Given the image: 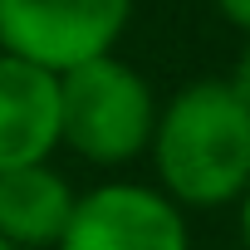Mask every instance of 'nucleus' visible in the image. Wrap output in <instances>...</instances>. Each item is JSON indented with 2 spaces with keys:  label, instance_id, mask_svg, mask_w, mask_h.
I'll return each mask as SVG.
<instances>
[{
  "label": "nucleus",
  "instance_id": "1",
  "mask_svg": "<svg viewBox=\"0 0 250 250\" xmlns=\"http://www.w3.org/2000/svg\"><path fill=\"white\" fill-rule=\"evenodd\" d=\"M147 157L152 187L182 211L235 206L250 187V108L226 79H191L157 108Z\"/></svg>",
  "mask_w": 250,
  "mask_h": 250
},
{
  "label": "nucleus",
  "instance_id": "2",
  "mask_svg": "<svg viewBox=\"0 0 250 250\" xmlns=\"http://www.w3.org/2000/svg\"><path fill=\"white\" fill-rule=\"evenodd\" d=\"M157 108L152 83L118 49L83 59L59 74V147L88 167H128L147 157Z\"/></svg>",
  "mask_w": 250,
  "mask_h": 250
},
{
  "label": "nucleus",
  "instance_id": "3",
  "mask_svg": "<svg viewBox=\"0 0 250 250\" xmlns=\"http://www.w3.org/2000/svg\"><path fill=\"white\" fill-rule=\"evenodd\" d=\"M138 0H0V49L54 74L113 54Z\"/></svg>",
  "mask_w": 250,
  "mask_h": 250
},
{
  "label": "nucleus",
  "instance_id": "4",
  "mask_svg": "<svg viewBox=\"0 0 250 250\" xmlns=\"http://www.w3.org/2000/svg\"><path fill=\"white\" fill-rule=\"evenodd\" d=\"M54 250H191V226L162 187L113 177L74 196Z\"/></svg>",
  "mask_w": 250,
  "mask_h": 250
},
{
  "label": "nucleus",
  "instance_id": "5",
  "mask_svg": "<svg viewBox=\"0 0 250 250\" xmlns=\"http://www.w3.org/2000/svg\"><path fill=\"white\" fill-rule=\"evenodd\" d=\"M59 152V74L0 49V172L54 162Z\"/></svg>",
  "mask_w": 250,
  "mask_h": 250
},
{
  "label": "nucleus",
  "instance_id": "6",
  "mask_svg": "<svg viewBox=\"0 0 250 250\" xmlns=\"http://www.w3.org/2000/svg\"><path fill=\"white\" fill-rule=\"evenodd\" d=\"M74 196V182L54 162L0 172V240H10L15 250H54L69 226Z\"/></svg>",
  "mask_w": 250,
  "mask_h": 250
},
{
  "label": "nucleus",
  "instance_id": "7",
  "mask_svg": "<svg viewBox=\"0 0 250 250\" xmlns=\"http://www.w3.org/2000/svg\"><path fill=\"white\" fill-rule=\"evenodd\" d=\"M226 83H230V88H235V98L250 108V35H245V44H240V54H235V64H230Z\"/></svg>",
  "mask_w": 250,
  "mask_h": 250
},
{
  "label": "nucleus",
  "instance_id": "8",
  "mask_svg": "<svg viewBox=\"0 0 250 250\" xmlns=\"http://www.w3.org/2000/svg\"><path fill=\"white\" fill-rule=\"evenodd\" d=\"M216 15L226 25H235L240 35H250V0H216Z\"/></svg>",
  "mask_w": 250,
  "mask_h": 250
},
{
  "label": "nucleus",
  "instance_id": "9",
  "mask_svg": "<svg viewBox=\"0 0 250 250\" xmlns=\"http://www.w3.org/2000/svg\"><path fill=\"white\" fill-rule=\"evenodd\" d=\"M235 221H240V245L250 250V187H245L240 201H235Z\"/></svg>",
  "mask_w": 250,
  "mask_h": 250
},
{
  "label": "nucleus",
  "instance_id": "10",
  "mask_svg": "<svg viewBox=\"0 0 250 250\" xmlns=\"http://www.w3.org/2000/svg\"><path fill=\"white\" fill-rule=\"evenodd\" d=\"M0 250H15V245H10V240H0Z\"/></svg>",
  "mask_w": 250,
  "mask_h": 250
}]
</instances>
